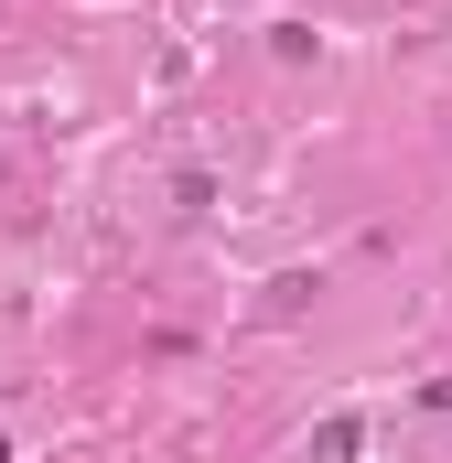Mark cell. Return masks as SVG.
Masks as SVG:
<instances>
[{"instance_id":"cell-1","label":"cell","mask_w":452,"mask_h":463,"mask_svg":"<svg viewBox=\"0 0 452 463\" xmlns=\"http://www.w3.org/2000/svg\"><path fill=\"white\" fill-rule=\"evenodd\" d=\"M355 453H366V420H355V410H334V420L313 431V463H355Z\"/></svg>"}]
</instances>
